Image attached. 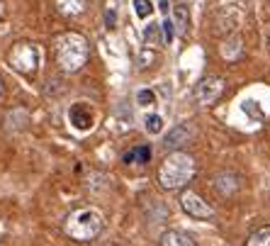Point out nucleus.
<instances>
[{
  "label": "nucleus",
  "instance_id": "nucleus-24",
  "mask_svg": "<svg viewBox=\"0 0 270 246\" xmlns=\"http://www.w3.org/2000/svg\"><path fill=\"white\" fill-rule=\"evenodd\" d=\"M0 93H3V78H0Z\"/></svg>",
  "mask_w": 270,
  "mask_h": 246
},
{
  "label": "nucleus",
  "instance_id": "nucleus-7",
  "mask_svg": "<svg viewBox=\"0 0 270 246\" xmlns=\"http://www.w3.org/2000/svg\"><path fill=\"white\" fill-rule=\"evenodd\" d=\"M68 120L71 124L80 129V132H85L93 127V112H90L88 102H76V105H71V110H68Z\"/></svg>",
  "mask_w": 270,
  "mask_h": 246
},
{
  "label": "nucleus",
  "instance_id": "nucleus-25",
  "mask_svg": "<svg viewBox=\"0 0 270 246\" xmlns=\"http://www.w3.org/2000/svg\"><path fill=\"white\" fill-rule=\"evenodd\" d=\"M268 44H270V37H268Z\"/></svg>",
  "mask_w": 270,
  "mask_h": 246
},
{
  "label": "nucleus",
  "instance_id": "nucleus-12",
  "mask_svg": "<svg viewBox=\"0 0 270 246\" xmlns=\"http://www.w3.org/2000/svg\"><path fill=\"white\" fill-rule=\"evenodd\" d=\"M56 8L66 17H76L85 10V0H56Z\"/></svg>",
  "mask_w": 270,
  "mask_h": 246
},
{
  "label": "nucleus",
  "instance_id": "nucleus-14",
  "mask_svg": "<svg viewBox=\"0 0 270 246\" xmlns=\"http://www.w3.org/2000/svg\"><path fill=\"white\" fill-rule=\"evenodd\" d=\"M148 158H151V149H148V146H139V149L129 151V154L124 156V163H134V161H139V163H148Z\"/></svg>",
  "mask_w": 270,
  "mask_h": 246
},
{
  "label": "nucleus",
  "instance_id": "nucleus-23",
  "mask_svg": "<svg viewBox=\"0 0 270 246\" xmlns=\"http://www.w3.org/2000/svg\"><path fill=\"white\" fill-rule=\"evenodd\" d=\"M161 10L168 15V10H170V3H168V0H161Z\"/></svg>",
  "mask_w": 270,
  "mask_h": 246
},
{
  "label": "nucleus",
  "instance_id": "nucleus-5",
  "mask_svg": "<svg viewBox=\"0 0 270 246\" xmlns=\"http://www.w3.org/2000/svg\"><path fill=\"white\" fill-rule=\"evenodd\" d=\"M180 207L190 214V217H195V220H209L214 214L212 207H209L197 193H192V190H185L180 195Z\"/></svg>",
  "mask_w": 270,
  "mask_h": 246
},
{
  "label": "nucleus",
  "instance_id": "nucleus-1",
  "mask_svg": "<svg viewBox=\"0 0 270 246\" xmlns=\"http://www.w3.org/2000/svg\"><path fill=\"white\" fill-rule=\"evenodd\" d=\"M54 51H56L58 66L64 68L66 73H76L85 66L90 54L88 39L78 32H64L54 39Z\"/></svg>",
  "mask_w": 270,
  "mask_h": 246
},
{
  "label": "nucleus",
  "instance_id": "nucleus-9",
  "mask_svg": "<svg viewBox=\"0 0 270 246\" xmlns=\"http://www.w3.org/2000/svg\"><path fill=\"white\" fill-rule=\"evenodd\" d=\"M161 246H195V241L178 229H168L161 234Z\"/></svg>",
  "mask_w": 270,
  "mask_h": 246
},
{
  "label": "nucleus",
  "instance_id": "nucleus-13",
  "mask_svg": "<svg viewBox=\"0 0 270 246\" xmlns=\"http://www.w3.org/2000/svg\"><path fill=\"white\" fill-rule=\"evenodd\" d=\"M173 15H175L173 27L178 30V34H185V32H188V22H190V17H188V8L178 5V8H173Z\"/></svg>",
  "mask_w": 270,
  "mask_h": 246
},
{
  "label": "nucleus",
  "instance_id": "nucleus-11",
  "mask_svg": "<svg viewBox=\"0 0 270 246\" xmlns=\"http://www.w3.org/2000/svg\"><path fill=\"white\" fill-rule=\"evenodd\" d=\"M244 54V42H241V37H229L224 44H222V56H224L226 61H234L238 56Z\"/></svg>",
  "mask_w": 270,
  "mask_h": 246
},
{
  "label": "nucleus",
  "instance_id": "nucleus-2",
  "mask_svg": "<svg viewBox=\"0 0 270 246\" xmlns=\"http://www.w3.org/2000/svg\"><path fill=\"white\" fill-rule=\"evenodd\" d=\"M195 178V158L185 151H173L158 168V183L166 190H178Z\"/></svg>",
  "mask_w": 270,
  "mask_h": 246
},
{
  "label": "nucleus",
  "instance_id": "nucleus-18",
  "mask_svg": "<svg viewBox=\"0 0 270 246\" xmlns=\"http://www.w3.org/2000/svg\"><path fill=\"white\" fill-rule=\"evenodd\" d=\"M134 8H136V15H139V17H148V15L154 12V5H151L148 0H134Z\"/></svg>",
  "mask_w": 270,
  "mask_h": 246
},
{
  "label": "nucleus",
  "instance_id": "nucleus-6",
  "mask_svg": "<svg viewBox=\"0 0 270 246\" xmlns=\"http://www.w3.org/2000/svg\"><path fill=\"white\" fill-rule=\"evenodd\" d=\"M222 90H224V80L222 78H217V76L202 78L197 83V88H195V100L200 102V105H212L219 98Z\"/></svg>",
  "mask_w": 270,
  "mask_h": 246
},
{
  "label": "nucleus",
  "instance_id": "nucleus-4",
  "mask_svg": "<svg viewBox=\"0 0 270 246\" xmlns=\"http://www.w3.org/2000/svg\"><path fill=\"white\" fill-rule=\"evenodd\" d=\"M8 64L17 73L34 76V71L39 66V49H37V44H32V42H17V44H12V49L8 51Z\"/></svg>",
  "mask_w": 270,
  "mask_h": 246
},
{
  "label": "nucleus",
  "instance_id": "nucleus-15",
  "mask_svg": "<svg viewBox=\"0 0 270 246\" xmlns=\"http://www.w3.org/2000/svg\"><path fill=\"white\" fill-rule=\"evenodd\" d=\"M246 246H270V227H263L256 234H251Z\"/></svg>",
  "mask_w": 270,
  "mask_h": 246
},
{
  "label": "nucleus",
  "instance_id": "nucleus-19",
  "mask_svg": "<svg viewBox=\"0 0 270 246\" xmlns=\"http://www.w3.org/2000/svg\"><path fill=\"white\" fill-rule=\"evenodd\" d=\"M156 30H158V24H148V27H146V32H144V37H146V42H151V44H158Z\"/></svg>",
  "mask_w": 270,
  "mask_h": 246
},
{
  "label": "nucleus",
  "instance_id": "nucleus-22",
  "mask_svg": "<svg viewBox=\"0 0 270 246\" xmlns=\"http://www.w3.org/2000/svg\"><path fill=\"white\" fill-rule=\"evenodd\" d=\"M105 20H107V24L112 27V24H114V12H112V10H107V15H105Z\"/></svg>",
  "mask_w": 270,
  "mask_h": 246
},
{
  "label": "nucleus",
  "instance_id": "nucleus-10",
  "mask_svg": "<svg viewBox=\"0 0 270 246\" xmlns=\"http://www.w3.org/2000/svg\"><path fill=\"white\" fill-rule=\"evenodd\" d=\"M188 136H190V129L185 127V124H178V127H173L166 136V149H178V146L188 144Z\"/></svg>",
  "mask_w": 270,
  "mask_h": 246
},
{
  "label": "nucleus",
  "instance_id": "nucleus-8",
  "mask_svg": "<svg viewBox=\"0 0 270 246\" xmlns=\"http://www.w3.org/2000/svg\"><path fill=\"white\" fill-rule=\"evenodd\" d=\"M214 188H217L219 195H234L238 190V178L234 173H219L214 178Z\"/></svg>",
  "mask_w": 270,
  "mask_h": 246
},
{
  "label": "nucleus",
  "instance_id": "nucleus-20",
  "mask_svg": "<svg viewBox=\"0 0 270 246\" xmlns=\"http://www.w3.org/2000/svg\"><path fill=\"white\" fill-rule=\"evenodd\" d=\"M161 30H163V42H170L173 39V22L166 20V22L161 24Z\"/></svg>",
  "mask_w": 270,
  "mask_h": 246
},
{
  "label": "nucleus",
  "instance_id": "nucleus-21",
  "mask_svg": "<svg viewBox=\"0 0 270 246\" xmlns=\"http://www.w3.org/2000/svg\"><path fill=\"white\" fill-rule=\"evenodd\" d=\"M151 59H154V56L148 54V51H141V56H139V64H141V68L146 66V61H151Z\"/></svg>",
  "mask_w": 270,
  "mask_h": 246
},
{
  "label": "nucleus",
  "instance_id": "nucleus-17",
  "mask_svg": "<svg viewBox=\"0 0 270 246\" xmlns=\"http://www.w3.org/2000/svg\"><path fill=\"white\" fill-rule=\"evenodd\" d=\"M136 102H139V105H144V107L154 105V102H156V95H154V90H148V88L139 90V93H136Z\"/></svg>",
  "mask_w": 270,
  "mask_h": 246
},
{
  "label": "nucleus",
  "instance_id": "nucleus-26",
  "mask_svg": "<svg viewBox=\"0 0 270 246\" xmlns=\"http://www.w3.org/2000/svg\"><path fill=\"white\" fill-rule=\"evenodd\" d=\"M0 5H3V0H0Z\"/></svg>",
  "mask_w": 270,
  "mask_h": 246
},
{
  "label": "nucleus",
  "instance_id": "nucleus-16",
  "mask_svg": "<svg viewBox=\"0 0 270 246\" xmlns=\"http://www.w3.org/2000/svg\"><path fill=\"white\" fill-rule=\"evenodd\" d=\"M161 129H163V120H161V115H148V117H146V132L158 134Z\"/></svg>",
  "mask_w": 270,
  "mask_h": 246
},
{
  "label": "nucleus",
  "instance_id": "nucleus-3",
  "mask_svg": "<svg viewBox=\"0 0 270 246\" xmlns=\"http://www.w3.org/2000/svg\"><path fill=\"white\" fill-rule=\"evenodd\" d=\"M102 232V217L95 210H78L66 220V234L76 241H93Z\"/></svg>",
  "mask_w": 270,
  "mask_h": 246
}]
</instances>
